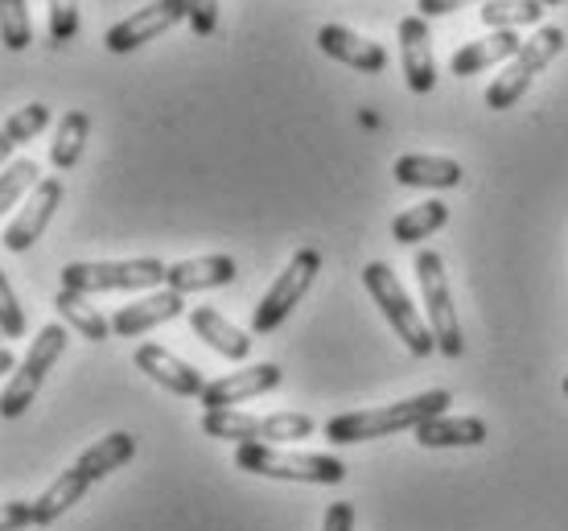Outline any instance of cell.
<instances>
[{
    "instance_id": "obj_13",
    "label": "cell",
    "mask_w": 568,
    "mask_h": 531,
    "mask_svg": "<svg viewBox=\"0 0 568 531\" xmlns=\"http://www.w3.org/2000/svg\"><path fill=\"white\" fill-rule=\"evenodd\" d=\"M284 371L276 362H260V367H243V371H231L223 379H214L206 384L199 400L206 412H219V408H231V404H243V400H256L264 391L281 388Z\"/></svg>"
},
{
    "instance_id": "obj_10",
    "label": "cell",
    "mask_w": 568,
    "mask_h": 531,
    "mask_svg": "<svg viewBox=\"0 0 568 531\" xmlns=\"http://www.w3.org/2000/svg\"><path fill=\"white\" fill-rule=\"evenodd\" d=\"M178 21H190V0H153V4H144V9H136L132 17H124L120 25L108 29L103 45H108L112 54H132V50H141L144 42L170 33Z\"/></svg>"
},
{
    "instance_id": "obj_30",
    "label": "cell",
    "mask_w": 568,
    "mask_h": 531,
    "mask_svg": "<svg viewBox=\"0 0 568 531\" xmlns=\"http://www.w3.org/2000/svg\"><path fill=\"white\" fill-rule=\"evenodd\" d=\"M45 124H50V108H45V103H29V108H21V112L9 115L0 132H4L13 144H26V141H33Z\"/></svg>"
},
{
    "instance_id": "obj_19",
    "label": "cell",
    "mask_w": 568,
    "mask_h": 531,
    "mask_svg": "<svg viewBox=\"0 0 568 531\" xmlns=\"http://www.w3.org/2000/svg\"><path fill=\"white\" fill-rule=\"evenodd\" d=\"M190 326H194V334L211 346L214 355H223V359L240 362L252 355V338H247L240 326H231L227 317L219 314V309H211V305H194V309H190Z\"/></svg>"
},
{
    "instance_id": "obj_25",
    "label": "cell",
    "mask_w": 568,
    "mask_h": 531,
    "mask_svg": "<svg viewBox=\"0 0 568 531\" xmlns=\"http://www.w3.org/2000/svg\"><path fill=\"white\" fill-rule=\"evenodd\" d=\"M449 223V206L437 198L420 202V206H408L404 215H396V223H392V239L396 244H420V239H428L433 231H440Z\"/></svg>"
},
{
    "instance_id": "obj_9",
    "label": "cell",
    "mask_w": 568,
    "mask_h": 531,
    "mask_svg": "<svg viewBox=\"0 0 568 531\" xmlns=\"http://www.w3.org/2000/svg\"><path fill=\"white\" fill-rule=\"evenodd\" d=\"M322 273V252L317 247H301L293 252V259L284 264V273L268 285V293L260 297L256 314H252V334H272L284 317L301 305V297L310 293V285Z\"/></svg>"
},
{
    "instance_id": "obj_8",
    "label": "cell",
    "mask_w": 568,
    "mask_h": 531,
    "mask_svg": "<svg viewBox=\"0 0 568 531\" xmlns=\"http://www.w3.org/2000/svg\"><path fill=\"white\" fill-rule=\"evenodd\" d=\"M67 338H71V334H67V326H58V321H50V326L38 330V338H33V346H29V355L21 359V367L13 371V379H9V388L0 391V417L17 420L29 404H33V396H38L42 379L50 375V367L62 359Z\"/></svg>"
},
{
    "instance_id": "obj_2",
    "label": "cell",
    "mask_w": 568,
    "mask_h": 531,
    "mask_svg": "<svg viewBox=\"0 0 568 531\" xmlns=\"http://www.w3.org/2000/svg\"><path fill=\"white\" fill-rule=\"evenodd\" d=\"M363 285H367L371 302L379 305V314L387 317V326L396 330V338L404 343V350L413 355V359H428L437 343H433V330H428V321L416 314V305L408 302V293L399 285V276L387 268L384 259H375L363 268Z\"/></svg>"
},
{
    "instance_id": "obj_17",
    "label": "cell",
    "mask_w": 568,
    "mask_h": 531,
    "mask_svg": "<svg viewBox=\"0 0 568 531\" xmlns=\"http://www.w3.org/2000/svg\"><path fill=\"white\" fill-rule=\"evenodd\" d=\"M519 50H524V38H519L515 29H490L486 38H478V42H466L454 58H449V71H454L457 79H469V74L486 71V67L511 62Z\"/></svg>"
},
{
    "instance_id": "obj_20",
    "label": "cell",
    "mask_w": 568,
    "mask_h": 531,
    "mask_svg": "<svg viewBox=\"0 0 568 531\" xmlns=\"http://www.w3.org/2000/svg\"><path fill=\"white\" fill-rule=\"evenodd\" d=\"M399 186L413 190H454L462 186V165L454 157H428V153H408L392 165Z\"/></svg>"
},
{
    "instance_id": "obj_12",
    "label": "cell",
    "mask_w": 568,
    "mask_h": 531,
    "mask_svg": "<svg viewBox=\"0 0 568 531\" xmlns=\"http://www.w3.org/2000/svg\"><path fill=\"white\" fill-rule=\"evenodd\" d=\"M399 67L408 79V91L428 95L437 86V58H433V33L420 13L399 21Z\"/></svg>"
},
{
    "instance_id": "obj_1",
    "label": "cell",
    "mask_w": 568,
    "mask_h": 531,
    "mask_svg": "<svg viewBox=\"0 0 568 531\" xmlns=\"http://www.w3.org/2000/svg\"><path fill=\"white\" fill-rule=\"evenodd\" d=\"M454 404V396L445 388L420 391L413 400L387 404V408H363V412H342V417L326 420V441L329 446H358V441H375V437H392V432H404L425 420L440 417L445 408Z\"/></svg>"
},
{
    "instance_id": "obj_11",
    "label": "cell",
    "mask_w": 568,
    "mask_h": 531,
    "mask_svg": "<svg viewBox=\"0 0 568 531\" xmlns=\"http://www.w3.org/2000/svg\"><path fill=\"white\" fill-rule=\"evenodd\" d=\"M58 206H62V177H42L33 186V194H29V202L21 206V215L4 227L0 244L9 247V252H29V247L42 239V231L50 227Z\"/></svg>"
},
{
    "instance_id": "obj_14",
    "label": "cell",
    "mask_w": 568,
    "mask_h": 531,
    "mask_svg": "<svg viewBox=\"0 0 568 531\" xmlns=\"http://www.w3.org/2000/svg\"><path fill=\"white\" fill-rule=\"evenodd\" d=\"M136 371H144L153 384H161L165 391H173V396H185V400H194V396H202L206 391V379H202V371H194L185 359H178V355H170L165 346L156 343H144L136 346Z\"/></svg>"
},
{
    "instance_id": "obj_38",
    "label": "cell",
    "mask_w": 568,
    "mask_h": 531,
    "mask_svg": "<svg viewBox=\"0 0 568 531\" xmlns=\"http://www.w3.org/2000/svg\"><path fill=\"white\" fill-rule=\"evenodd\" d=\"M544 9H552V4H565V0H540Z\"/></svg>"
},
{
    "instance_id": "obj_7",
    "label": "cell",
    "mask_w": 568,
    "mask_h": 531,
    "mask_svg": "<svg viewBox=\"0 0 568 531\" xmlns=\"http://www.w3.org/2000/svg\"><path fill=\"white\" fill-rule=\"evenodd\" d=\"M416 280H420V297H425V321L433 330V343L445 359H462L466 355V334L457 321L454 297H449V280H445V259L437 252H416Z\"/></svg>"
},
{
    "instance_id": "obj_27",
    "label": "cell",
    "mask_w": 568,
    "mask_h": 531,
    "mask_svg": "<svg viewBox=\"0 0 568 531\" xmlns=\"http://www.w3.org/2000/svg\"><path fill=\"white\" fill-rule=\"evenodd\" d=\"M483 21L490 29H519V25H540L544 21V4L540 0H486Z\"/></svg>"
},
{
    "instance_id": "obj_21",
    "label": "cell",
    "mask_w": 568,
    "mask_h": 531,
    "mask_svg": "<svg viewBox=\"0 0 568 531\" xmlns=\"http://www.w3.org/2000/svg\"><path fill=\"white\" fill-rule=\"evenodd\" d=\"M486 441V420L478 417H433L416 425V446L425 449H474Z\"/></svg>"
},
{
    "instance_id": "obj_22",
    "label": "cell",
    "mask_w": 568,
    "mask_h": 531,
    "mask_svg": "<svg viewBox=\"0 0 568 531\" xmlns=\"http://www.w3.org/2000/svg\"><path fill=\"white\" fill-rule=\"evenodd\" d=\"M87 490H91V478L79 470V466H71V470H62V474L45 487L42 499H33V523H54V519H62L67 511H71L79 499H83Z\"/></svg>"
},
{
    "instance_id": "obj_6",
    "label": "cell",
    "mask_w": 568,
    "mask_h": 531,
    "mask_svg": "<svg viewBox=\"0 0 568 531\" xmlns=\"http://www.w3.org/2000/svg\"><path fill=\"white\" fill-rule=\"evenodd\" d=\"M560 54H565V29L560 25L536 29V33H531V42H524V50L507 62V71L486 86V108H495V112L515 108V103L527 95V86L536 83V74H540L544 67H552Z\"/></svg>"
},
{
    "instance_id": "obj_4",
    "label": "cell",
    "mask_w": 568,
    "mask_h": 531,
    "mask_svg": "<svg viewBox=\"0 0 568 531\" xmlns=\"http://www.w3.org/2000/svg\"><path fill=\"white\" fill-rule=\"evenodd\" d=\"M165 264L153 256L144 259H95V264H67L62 268V288H71V293H136V288H156L165 285Z\"/></svg>"
},
{
    "instance_id": "obj_26",
    "label": "cell",
    "mask_w": 568,
    "mask_h": 531,
    "mask_svg": "<svg viewBox=\"0 0 568 531\" xmlns=\"http://www.w3.org/2000/svg\"><path fill=\"white\" fill-rule=\"evenodd\" d=\"M87 136H91V115L87 112L62 115V124H58V132H54V144H50V165H54L58 173L79 165V157H83V149H87Z\"/></svg>"
},
{
    "instance_id": "obj_33",
    "label": "cell",
    "mask_w": 568,
    "mask_h": 531,
    "mask_svg": "<svg viewBox=\"0 0 568 531\" xmlns=\"http://www.w3.org/2000/svg\"><path fill=\"white\" fill-rule=\"evenodd\" d=\"M190 29L199 38H211L219 29V0H190Z\"/></svg>"
},
{
    "instance_id": "obj_15",
    "label": "cell",
    "mask_w": 568,
    "mask_h": 531,
    "mask_svg": "<svg viewBox=\"0 0 568 531\" xmlns=\"http://www.w3.org/2000/svg\"><path fill=\"white\" fill-rule=\"evenodd\" d=\"M317 45H322V54H329L334 62L342 67H355L363 74H379L387 71V50L379 42H371L363 33L346 25H322L317 29Z\"/></svg>"
},
{
    "instance_id": "obj_24",
    "label": "cell",
    "mask_w": 568,
    "mask_h": 531,
    "mask_svg": "<svg viewBox=\"0 0 568 531\" xmlns=\"http://www.w3.org/2000/svg\"><path fill=\"white\" fill-rule=\"evenodd\" d=\"M54 309L62 314V321H67V326H71L79 338H87V343H108V334H112V321H108V317H103L95 305H87L83 293L58 288Z\"/></svg>"
},
{
    "instance_id": "obj_23",
    "label": "cell",
    "mask_w": 568,
    "mask_h": 531,
    "mask_svg": "<svg viewBox=\"0 0 568 531\" xmlns=\"http://www.w3.org/2000/svg\"><path fill=\"white\" fill-rule=\"evenodd\" d=\"M132 458H136V437H132V432H108L103 441L83 449V458L74 461V466H79L91 482H100V478L115 474L120 466H129Z\"/></svg>"
},
{
    "instance_id": "obj_29",
    "label": "cell",
    "mask_w": 568,
    "mask_h": 531,
    "mask_svg": "<svg viewBox=\"0 0 568 531\" xmlns=\"http://www.w3.org/2000/svg\"><path fill=\"white\" fill-rule=\"evenodd\" d=\"M38 173H42V170H38V161H33V157L13 161L9 170L0 173V215H4V211H13L17 202L26 198L29 190L38 186V182H42Z\"/></svg>"
},
{
    "instance_id": "obj_34",
    "label": "cell",
    "mask_w": 568,
    "mask_h": 531,
    "mask_svg": "<svg viewBox=\"0 0 568 531\" xmlns=\"http://www.w3.org/2000/svg\"><path fill=\"white\" fill-rule=\"evenodd\" d=\"M33 523V503H0V531H21Z\"/></svg>"
},
{
    "instance_id": "obj_18",
    "label": "cell",
    "mask_w": 568,
    "mask_h": 531,
    "mask_svg": "<svg viewBox=\"0 0 568 531\" xmlns=\"http://www.w3.org/2000/svg\"><path fill=\"white\" fill-rule=\"evenodd\" d=\"M235 259L231 256H199V259H182V264H170L165 273V285L173 293H206V288H223L235 280Z\"/></svg>"
},
{
    "instance_id": "obj_5",
    "label": "cell",
    "mask_w": 568,
    "mask_h": 531,
    "mask_svg": "<svg viewBox=\"0 0 568 531\" xmlns=\"http://www.w3.org/2000/svg\"><path fill=\"white\" fill-rule=\"evenodd\" d=\"M235 466L260 478H281V482H310V487H338L346 478V466L326 453H284L276 446H240Z\"/></svg>"
},
{
    "instance_id": "obj_28",
    "label": "cell",
    "mask_w": 568,
    "mask_h": 531,
    "mask_svg": "<svg viewBox=\"0 0 568 531\" xmlns=\"http://www.w3.org/2000/svg\"><path fill=\"white\" fill-rule=\"evenodd\" d=\"M0 42L4 50H29L33 42V21H29V0H0Z\"/></svg>"
},
{
    "instance_id": "obj_3",
    "label": "cell",
    "mask_w": 568,
    "mask_h": 531,
    "mask_svg": "<svg viewBox=\"0 0 568 531\" xmlns=\"http://www.w3.org/2000/svg\"><path fill=\"white\" fill-rule=\"evenodd\" d=\"M313 417L305 412H272V417H252V412H235V408H219V412H202V432L219 437V441H235V446H281V441H305L313 437Z\"/></svg>"
},
{
    "instance_id": "obj_37",
    "label": "cell",
    "mask_w": 568,
    "mask_h": 531,
    "mask_svg": "<svg viewBox=\"0 0 568 531\" xmlns=\"http://www.w3.org/2000/svg\"><path fill=\"white\" fill-rule=\"evenodd\" d=\"M13 367H17L13 350H9V346H0V375H4V371H13Z\"/></svg>"
},
{
    "instance_id": "obj_39",
    "label": "cell",
    "mask_w": 568,
    "mask_h": 531,
    "mask_svg": "<svg viewBox=\"0 0 568 531\" xmlns=\"http://www.w3.org/2000/svg\"><path fill=\"white\" fill-rule=\"evenodd\" d=\"M565 396H568V375H565Z\"/></svg>"
},
{
    "instance_id": "obj_36",
    "label": "cell",
    "mask_w": 568,
    "mask_h": 531,
    "mask_svg": "<svg viewBox=\"0 0 568 531\" xmlns=\"http://www.w3.org/2000/svg\"><path fill=\"white\" fill-rule=\"evenodd\" d=\"M466 4H486V0H416V9L420 17H445V13H457V9H466Z\"/></svg>"
},
{
    "instance_id": "obj_32",
    "label": "cell",
    "mask_w": 568,
    "mask_h": 531,
    "mask_svg": "<svg viewBox=\"0 0 568 531\" xmlns=\"http://www.w3.org/2000/svg\"><path fill=\"white\" fill-rule=\"evenodd\" d=\"M79 33V0H50V42L67 45Z\"/></svg>"
},
{
    "instance_id": "obj_31",
    "label": "cell",
    "mask_w": 568,
    "mask_h": 531,
    "mask_svg": "<svg viewBox=\"0 0 568 531\" xmlns=\"http://www.w3.org/2000/svg\"><path fill=\"white\" fill-rule=\"evenodd\" d=\"M0 334L4 338H21L26 334V309H21V302H17V293L4 273H0Z\"/></svg>"
},
{
    "instance_id": "obj_16",
    "label": "cell",
    "mask_w": 568,
    "mask_h": 531,
    "mask_svg": "<svg viewBox=\"0 0 568 531\" xmlns=\"http://www.w3.org/2000/svg\"><path fill=\"white\" fill-rule=\"evenodd\" d=\"M185 314V302L182 293H173V288H165V293H149V297H141V302L132 305H120L112 317V334H120V338H141V334L156 330L161 321H173V317Z\"/></svg>"
},
{
    "instance_id": "obj_35",
    "label": "cell",
    "mask_w": 568,
    "mask_h": 531,
    "mask_svg": "<svg viewBox=\"0 0 568 531\" xmlns=\"http://www.w3.org/2000/svg\"><path fill=\"white\" fill-rule=\"evenodd\" d=\"M322 531H355V507L351 503H329Z\"/></svg>"
}]
</instances>
